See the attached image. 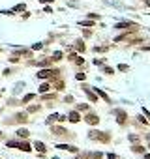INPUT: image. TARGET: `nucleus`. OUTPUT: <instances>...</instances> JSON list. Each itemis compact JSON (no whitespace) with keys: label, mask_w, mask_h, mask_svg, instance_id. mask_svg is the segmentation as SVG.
Listing matches in <instances>:
<instances>
[{"label":"nucleus","mask_w":150,"mask_h":159,"mask_svg":"<svg viewBox=\"0 0 150 159\" xmlns=\"http://www.w3.org/2000/svg\"><path fill=\"white\" fill-rule=\"evenodd\" d=\"M86 122H88V124H98V116H94V114H88V116H86Z\"/></svg>","instance_id":"nucleus-1"},{"label":"nucleus","mask_w":150,"mask_h":159,"mask_svg":"<svg viewBox=\"0 0 150 159\" xmlns=\"http://www.w3.org/2000/svg\"><path fill=\"white\" fill-rule=\"evenodd\" d=\"M69 120H72V122H79V114L77 112H72V114H69Z\"/></svg>","instance_id":"nucleus-2"},{"label":"nucleus","mask_w":150,"mask_h":159,"mask_svg":"<svg viewBox=\"0 0 150 159\" xmlns=\"http://www.w3.org/2000/svg\"><path fill=\"white\" fill-rule=\"evenodd\" d=\"M49 88H51L49 84H41V86H39V92H41V94L43 92H49Z\"/></svg>","instance_id":"nucleus-3"},{"label":"nucleus","mask_w":150,"mask_h":159,"mask_svg":"<svg viewBox=\"0 0 150 159\" xmlns=\"http://www.w3.org/2000/svg\"><path fill=\"white\" fill-rule=\"evenodd\" d=\"M39 77H49V75H51V71H39Z\"/></svg>","instance_id":"nucleus-4"},{"label":"nucleus","mask_w":150,"mask_h":159,"mask_svg":"<svg viewBox=\"0 0 150 159\" xmlns=\"http://www.w3.org/2000/svg\"><path fill=\"white\" fill-rule=\"evenodd\" d=\"M26 135H28V131H26V129H21V131H19V137H26Z\"/></svg>","instance_id":"nucleus-5"},{"label":"nucleus","mask_w":150,"mask_h":159,"mask_svg":"<svg viewBox=\"0 0 150 159\" xmlns=\"http://www.w3.org/2000/svg\"><path fill=\"white\" fill-rule=\"evenodd\" d=\"M36 148L39 150V152H43V150H45V148H43V144H41V142H36Z\"/></svg>","instance_id":"nucleus-6"},{"label":"nucleus","mask_w":150,"mask_h":159,"mask_svg":"<svg viewBox=\"0 0 150 159\" xmlns=\"http://www.w3.org/2000/svg\"><path fill=\"white\" fill-rule=\"evenodd\" d=\"M41 2H53V0H41Z\"/></svg>","instance_id":"nucleus-7"}]
</instances>
